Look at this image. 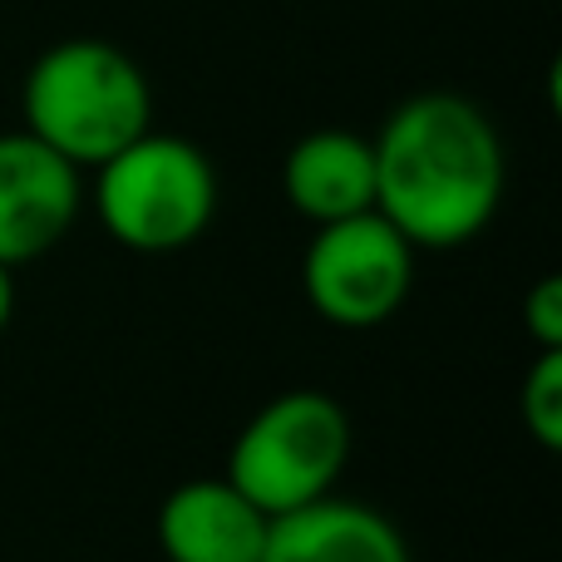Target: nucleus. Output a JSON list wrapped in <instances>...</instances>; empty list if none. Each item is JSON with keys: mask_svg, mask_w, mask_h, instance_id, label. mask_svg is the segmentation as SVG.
Instances as JSON below:
<instances>
[{"mask_svg": "<svg viewBox=\"0 0 562 562\" xmlns=\"http://www.w3.org/2000/svg\"><path fill=\"white\" fill-rule=\"evenodd\" d=\"M375 148V213L425 252L474 243L504 198V144L479 104L415 94L385 119Z\"/></svg>", "mask_w": 562, "mask_h": 562, "instance_id": "1", "label": "nucleus"}, {"mask_svg": "<svg viewBox=\"0 0 562 562\" xmlns=\"http://www.w3.org/2000/svg\"><path fill=\"white\" fill-rule=\"evenodd\" d=\"M25 134L69 158L75 168H99L148 134L154 94L134 59L109 40H59L25 75Z\"/></svg>", "mask_w": 562, "mask_h": 562, "instance_id": "2", "label": "nucleus"}, {"mask_svg": "<svg viewBox=\"0 0 562 562\" xmlns=\"http://www.w3.org/2000/svg\"><path fill=\"white\" fill-rule=\"evenodd\" d=\"M94 213L128 252H183L217 213V173L198 144L148 128L94 168Z\"/></svg>", "mask_w": 562, "mask_h": 562, "instance_id": "3", "label": "nucleus"}, {"mask_svg": "<svg viewBox=\"0 0 562 562\" xmlns=\"http://www.w3.org/2000/svg\"><path fill=\"white\" fill-rule=\"evenodd\" d=\"M350 459V419L326 390H286L267 400L227 449L223 479L267 518L306 508L336 488Z\"/></svg>", "mask_w": 562, "mask_h": 562, "instance_id": "4", "label": "nucleus"}, {"mask_svg": "<svg viewBox=\"0 0 562 562\" xmlns=\"http://www.w3.org/2000/svg\"><path fill=\"white\" fill-rule=\"evenodd\" d=\"M415 281V247L370 207L316 227L301 257V291L311 311L340 330H370L390 321Z\"/></svg>", "mask_w": 562, "mask_h": 562, "instance_id": "5", "label": "nucleus"}, {"mask_svg": "<svg viewBox=\"0 0 562 562\" xmlns=\"http://www.w3.org/2000/svg\"><path fill=\"white\" fill-rule=\"evenodd\" d=\"M85 188L79 168L45 148L35 134H0V267L45 257L75 227Z\"/></svg>", "mask_w": 562, "mask_h": 562, "instance_id": "6", "label": "nucleus"}, {"mask_svg": "<svg viewBox=\"0 0 562 562\" xmlns=\"http://www.w3.org/2000/svg\"><path fill=\"white\" fill-rule=\"evenodd\" d=\"M154 528L168 562H262L272 518L217 474L178 484L158 504Z\"/></svg>", "mask_w": 562, "mask_h": 562, "instance_id": "7", "label": "nucleus"}, {"mask_svg": "<svg viewBox=\"0 0 562 562\" xmlns=\"http://www.w3.org/2000/svg\"><path fill=\"white\" fill-rule=\"evenodd\" d=\"M262 562H409V548L380 508L326 494L272 518Z\"/></svg>", "mask_w": 562, "mask_h": 562, "instance_id": "8", "label": "nucleus"}, {"mask_svg": "<svg viewBox=\"0 0 562 562\" xmlns=\"http://www.w3.org/2000/svg\"><path fill=\"white\" fill-rule=\"evenodd\" d=\"M281 193L306 223L326 227L375 207V148L350 128H316L291 144L281 164Z\"/></svg>", "mask_w": 562, "mask_h": 562, "instance_id": "9", "label": "nucleus"}, {"mask_svg": "<svg viewBox=\"0 0 562 562\" xmlns=\"http://www.w3.org/2000/svg\"><path fill=\"white\" fill-rule=\"evenodd\" d=\"M518 419L528 439L548 454L562 449V350H538L518 385Z\"/></svg>", "mask_w": 562, "mask_h": 562, "instance_id": "10", "label": "nucleus"}, {"mask_svg": "<svg viewBox=\"0 0 562 562\" xmlns=\"http://www.w3.org/2000/svg\"><path fill=\"white\" fill-rule=\"evenodd\" d=\"M524 326L538 340V350H562V277L548 272L524 296Z\"/></svg>", "mask_w": 562, "mask_h": 562, "instance_id": "11", "label": "nucleus"}, {"mask_svg": "<svg viewBox=\"0 0 562 562\" xmlns=\"http://www.w3.org/2000/svg\"><path fill=\"white\" fill-rule=\"evenodd\" d=\"M10 316H15V272H10V267H0V336H5Z\"/></svg>", "mask_w": 562, "mask_h": 562, "instance_id": "12", "label": "nucleus"}]
</instances>
